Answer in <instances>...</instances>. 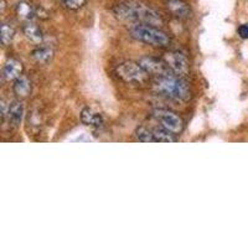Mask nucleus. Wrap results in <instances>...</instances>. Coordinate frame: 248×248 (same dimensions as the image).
Segmentation results:
<instances>
[{
    "label": "nucleus",
    "instance_id": "obj_1",
    "mask_svg": "<svg viewBox=\"0 0 248 248\" xmlns=\"http://www.w3.org/2000/svg\"><path fill=\"white\" fill-rule=\"evenodd\" d=\"M114 14L123 21H130L134 24H147V25H163L160 14L147 4L136 0L123 1L114 8Z\"/></svg>",
    "mask_w": 248,
    "mask_h": 248
},
{
    "label": "nucleus",
    "instance_id": "obj_2",
    "mask_svg": "<svg viewBox=\"0 0 248 248\" xmlns=\"http://www.w3.org/2000/svg\"><path fill=\"white\" fill-rule=\"evenodd\" d=\"M154 90L160 96L172 101H186L190 97L187 83L174 74L155 78Z\"/></svg>",
    "mask_w": 248,
    "mask_h": 248
},
{
    "label": "nucleus",
    "instance_id": "obj_3",
    "mask_svg": "<svg viewBox=\"0 0 248 248\" xmlns=\"http://www.w3.org/2000/svg\"><path fill=\"white\" fill-rule=\"evenodd\" d=\"M130 35L138 41L156 46V47H168L170 45V39L164 31L159 30L156 26L147 24H134L129 29Z\"/></svg>",
    "mask_w": 248,
    "mask_h": 248
},
{
    "label": "nucleus",
    "instance_id": "obj_4",
    "mask_svg": "<svg viewBox=\"0 0 248 248\" xmlns=\"http://www.w3.org/2000/svg\"><path fill=\"white\" fill-rule=\"evenodd\" d=\"M116 74L122 81L130 85H144L149 78V75L141 67L140 63L133 61L123 62L117 66Z\"/></svg>",
    "mask_w": 248,
    "mask_h": 248
},
{
    "label": "nucleus",
    "instance_id": "obj_5",
    "mask_svg": "<svg viewBox=\"0 0 248 248\" xmlns=\"http://www.w3.org/2000/svg\"><path fill=\"white\" fill-rule=\"evenodd\" d=\"M154 118L161 123V127L171 132L172 134H179L184 128V123L178 114L168 109H156L153 112Z\"/></svg>",
    "mask_w": 248,
    "mask_h": 248
},
{
    "label": "nucleus",
    "instance_id": "obj_6",
    "mask_svg": "<svg viewBox=\"0 0 248 248\" xmlns=\"http://www.w3.org/2000/svg\"><path fill=\"white\" fill-rule=\"evenodd\" d=\"M164 61L168 65V67L171 70L172 74L181 77L187 75L189 72V61L187 57L179 51H170L164 55Z\"/></svg>",
    "mask_w": 248,
    "mask_h": 248
},
{
    "label": "nucleus",
    "instance_id": "obj_7",
    "mask_svg": "<svg viewBox=\"0 0 248 248\" xmlns=\"http://www.w3.org/2000/svg\"><path fill=\"white\" fill-rule=\"evenodd\" d=\"M139 63H140L141 67L145 70V72H147L149 76L155 77V78H159V77H164L172 74L171 70H170V68L168 67L167 63H165V61H164V60L156 59V57H141V59L139 60Z\"/></svg>",
    "mask_w": 248,
    "mask_h": 248
},
{
    "label": "nucleus",
    "instance_id": "obj_8",
    "mask_svg": "<svg viewBox=\"0 0 248 248\" xmlns=\"http://www.w3.org/2000/svg\"><path fill=\"white\" fill-rule=\"evenodd\" d=\"M23 70L24 66L19 60H9L3 68V77L6 81H13V79H16L19 77H21Z\"/></svg>",
    "mask_w": 248,
    "mask_h": 248
},
{
    "label": "nucleus",
    "instance_id": "obj_9",
    "mask_svg": "<svg viewBox=\"0 0 248 248\" xmlns=\"http://www.w3.org/2000/svg\"><path fill=\"white\" fill-rule=\"evenodd\" d=\"M167 8L174 16L179 19H186L191 13L190 6L184 0H167Z\"/></svg>",
    "mask_w": 248,
    "mask_h": 248
},
{
    "label": "nucleus",
    "instance_id": "obj_10",
    "mask_svg": "<svg viewBox=\"0 0 248 248\" xmlns=\"http://www.w3.org/2000/svg\"><path fill=\"white\" fill-rule=\"evenodd\" d=\"M81 121L85 125H88V127L92 128H99L102 127V124H103V118H102L101 114L94 112V110L91 109V108L82 109Z\"/></svg>",
    "mask_w": 248,
    "mask_h": 248
},
{
    "label": "nucleus",
    "instance_id": "obj_11",
    "mask_svg": "<svg viewBox=\"0 0 248 248\" xmlns=\"http://www.w3.org/2000/svg\"><path fill=\"white\" fill-rule=\"evenodd\" d=\"M23 113H24V107L23 103L20 101H14L12 105L9 106L8 110V117L9 122L14 125V127H17L21 122V118H23Z\"/></svg>",
    "mask_w": 248,
    "mask_h": 248
},
{
    "label": "nucleus",
    "instance_id": "obj_12",
    "mask_svg": "<svg viewBox=\"0 0 248 248\" xmlns=\"http://www.w3.org/2000/svg\"><path fill=\"white\" fill-rule=\"evenodd\" d=\"M24 34L30 41L35 44H40L43 41V32H41L39 26L32 21H26L25 25H24Z\"/></svg>",
    "mask_w": 248,
    "mask_h": 248
},
{
    "label": "nucleus",
    "instance_id": "obj_13",
    "mask_svg": "<svg viewBox=\"0 0 248 248\" xmlns=\"http://www.w3.org/2000/svg\"><path fill=\"white\" fill-rule=\"evenodd\" d=\"M15 12L16 15L24 21H32V19L35 17V10L34 8L31 6V4L26 3V1H21L16 5L15 8Z\"/></svg>",
    "mask_w": 248,
    "mask_h": 248
},
{
    "label": "nucleus",
    "instance_id": "obj_14",
    "mask_svg": "<svg viewBox=\"0 0 248 248\" xmlns=\"http://www.w3.org/2000/svg\"><path fill=\"white\" fill-rule=\"evenodd\" d=\"M14 92L19 97H28L31 92V82L26 77H19L15 79Z\"/></svg>",
    "mask_w": 248,
    "mask_h": 248
},
{
    "label": "nucleus",
    "instance_id": "obj_15",
    "mask_svg": "<svg viewBox=\"0 0 248 248\" xmlns=\"http://www.w3.org/2000/svg\"><path fill=\"white\" fill-rule=\"evenodd\" d=\"M154 133V143H171L175 141L174 134L169 130H167L165 128H156V129H153Z\"/></svg>",
    "mask_w": 248,
    "mask_h": 248
},
{
    "label": "nucleus",
    "instance_id": "obj_16",
    "mask_svg": "<svg viewBox=\"0 0 248 248\" xmlns=\"http://www.w3.org/2000/svg\"><path fill=\"white\" fill-rule=\"evenodd\" d=\"M52 55H54L52 50H51L50 47H45V46L36 48V50L32 52L34 59L36 60L37 62H40V63H47V62L52 59Z\"/></svg>",
    "mask_w": 248,
    "mask_h": 248
},
{
    "label": "nucleus",
    "instance_id": "obj_17",
    "mask_svg": "<svg viewBox=\"0 0 248 248\" xmlns=\"http://www.w3.org/2000/svg\"><path fill=\"white\" fill-rule=\"evenodd\" d=\"M15 30L13 26L8 25V24H3L1 25V31H0V39L4 46H8L12 44L13 39H14Z\"/></svg>",
    "mask_w": 248,
    "mask_h": 248
},
{
    "label": "nucleus",
    "instance_id": "obj_18",
    "mask_svg": "<svg viewBox=\"0 0 248 248\" xmlns=\"http://www.w3.org/2000/svg\"><path fill=\"white\" fill-rule=\"evenodd\" d=\"M137 138L140 141H145V143H153L154 141V133L153 130L148 129L145 127H140L137 129Z\"/></svg>",
    "mask_w": 248,
    "mask_h": 248
},
{
    "label": "nucleus",
    "instance_id": "obj_19",
    "mask_svg": "<svg viewBox=\"0 0 248 248\" xmlns=\"http://www.w3.org/2000/svg\"><path fill=\"white\" fill-rule=\"evenodd\" d=\"M87 0H62V4L70 10H78L82 6H85Z\"/></svg>",
    "mask_w": 248,
    "mask_h": 248
},
{
    "label": "nucleus",
    "instance_id": "obj_20",
    "mask_svg": "<svg viewBox=\"0 0 248 248\" xmlns=\"http://www.w3.org/2000/svg\"><path fill=\"white\" fill-rule=\"evenodd\" d=\"M238 35L242 39H248V24H243L238 28Z\"/></svg>",
    "mask_w": 248,
    "mask_h": 248
},
{
    "label": "nucleus",
    "instance_id": "obj_21",
    "mask_svg": "<svg viewBox=\"0 0 248 248\" xmlns=\"http://www.w3.org/2000/svg\"><path fill=\"white\" fill-rule=\"evenodd\" d=\"M1 3H0V12H1V14H3L4 12H5V8H6V0H0Z\"/></svg>",
    "mask_w": 248,
    "mask_h": 248
}]
</instances>
